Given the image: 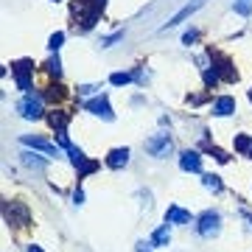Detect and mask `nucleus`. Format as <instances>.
Returning a JSON list of instances; mask_svg holds the SVG:
<instances>
[{"label":"nucleus","instance_id":"72a5a7b5","mask_svg":"<svg viewBox=\"0 0 252 252\" xmlns=\"http://www.w3.org/2000/svg\"><path fill=\"white\" fill-rule=\"evenodd\" d=\"M250 101H252V90H250Z\"/></svg>","mask_w":252,"mask_h":252},{"label":"nucleus","instance_id":"f704fd0d","mask_svg":"<svg viewBox=\"0 0 252 252\" xmlns=\"http://www.w3.org/2000/svg\"><path fill=\"white\" fill-rule=\"evenodd\" d=\"M54 3H59V0H54Z\"/></svg>","mask_w":252,"mask_h":252},{"label":"nucleus","instance_id":"a878e982","mask_svg":"<svg viewBox=\"0 0 252 252\" xmlns=\"http://www.w3.org/2000/svg\"><path fill=\"white\" fill-rule=\"evenodd\" d=\"M216 81H219V73L216 70H205V84H207V87H213Z\"/></svg>","mask_w":252,"mask_h":252},{"label":"nucleus","instance_id":"bb28decb","mask_svg":"<svg viewBox=\"0 0 252 252\" xmlns=\"http://www.w3.org/2000/svg\"><path fill=\"white\" fill-rule=\"evenodd\" d=\"M196 39H199V31H188V34L182 36V42H185V45H193Z\"/></svg>","mask_w":252,"mask_h":252},{"label":"nucleus","instance_id":"2eb2a0df","mask_svg":"<svg viewBox=\"0 0 252 252\" xmlns=\"http://www.w3.org/2000/svg\"><path fill=\"white\" fill-rule=\"evenodd\" d=\"M168 241H171V230H168V221H165V224L162 227H157V230H154L152 233V247H168Z\"/></svg>","mask_w":252,"mask_h":252},{"label":"nucleus","instance_id":"7c9ffc66","mask_svg":"<svg viewBox=\"0 0 252 252\" xmlns=\"http://www.w3.org/2000/svg\"><path fill=\"white\" fill-rule=\"evenodd\" d=\"M149 247H152V244H137V252H152Z\"/></svg>","mask_w":252,"mask_h":252},{"label":"nucleus","instance_id":"473e14b6","mask_svg":"<svg viewBox=\"0 0 252 252\" xmlns=\"http://www.w3.org/2000/svg\"><path fill=\"white\" fill-rule=\"evenodd\" d=\"M247 219H250V221H252V216H250V213H247Z\"/></svg>","mask_w":252,"mask_h":252},{"label":"nucleus","instance_id":"a211bd4d","mask_svg":"<svg viewBox=\"0 0 252 252\" xmlns=\"http://www.w3.org/2000/svg\"><path fill=\"white\" fill-rule=\"evenodd\" d=\"M23 162H26L28 168H45V160H42L39 154H34V152H26V154H23Z\"/></svg>","mask_w":252,"mask_h":252},{"label":"nucleus","instance_id":"c756f323","mask_svg":"<svg viewBox=\"0 0 252 252\" xmlns=\"http://www.w3.org/2000/svg\"><path fill=\"white\" fill-rule=\"evenodd\" d=\"M73 202H76V205H81V202H84V193H81V188L76 190V196H73Z\"/></svg>","mask_w":252,"mask_h":252},{"label":"nucleus","instance_id":"393cba45","mask_svg":"<svg viewBox=\"0 0 252 252\" xmlns=\"http://www.w3.org/2000/svg\"><path fill=\"white\" fill-rule=\"evenodd\" d=\"M207 152L213 154V157H216L219 162H227V160H230V157H227V154L221 152V149H216V146H207Z\"/></svg>","mask_w":252,"mask_h":252},{"label":"nucleus","instance_id":"2f4dec72","mask_svg":"<svg viewBox=\"0 0 252 252\" xmlns=\"http://www.w3.org/2000/svg\"><path fill=\"white\" fill-rule=\"evenodd\" d=\"M28 252H45V250H42V247H36V244H31V247H28Z\"/></svg>","mask_w":252,"mask_h":252},{"label":"nucleus","instance_id":"4468645a","mask_svg":"<svg viewBox=\"0 0 252 252\" xmlns=\"http://www.w3.org/2000/svg\"><path fill=\"white\" fill-rule=\"evenodd\" d=\"M126 162H129V149H112V152L107 154L109 168H124Z\"/></svg>","mask_w":252,"mask_h":252},{"label":"nucleus","instance_id":"ddd939ff","mask_svg":"<svg viewBox=\"0 0 252 252\" xmlns=\"http://www.w3.org/2000/svg\"><path fill=\"white\" fill-rule=\"evenodd\" d=\"M235 112V98L233 95H221V98H216V104H213V115L219 118H227Z\"/></svg>","mask_w":252,"mask_h":252},{"label":"nucleus","instance_id":"f8f14e48","mask_svg":"<svg viewBox=\"0 0 252 252\" xmlns=\"http://www.w3.org/2000/svg\"><path fill=\"white\" fill-rule=\"evenodd\" d=\"M23 146H28V149H36V152H42V154H56V146L48 143V140H42V137L23 135Z\"/></svg>","mask_w":252,"mask_h":252},{"label":"nucleus","instance_id":"cd10ccee","mask_svg":"<svg viewBox=\"0 0 252 252\" xmlns=\"http://www.w3.org/2000/svg\"><path fill=\"white\" fill-rule=\"evenodd\" d=\"M121 36H124V34H112V36H107V39H104V42H101V45H104V48H109V45H112V42H118V39H121Z\"/></svg>","mask_w":252,"mask_h":252},{"label":"nucleus","instance_id":"f03ea898","mask_svg":"<svg viewBox=\"0 0 252 252\" xmlns=\"http://www.w3.org/2000/svg\"><path fill=\"white\" fill-rule=\"evenodd\" d=\"M67 154H70V162L76 165V171H79V180H84L87 174H93V171H98V162L95 160H87V154L81 152V149H67Z\"/></svg>","mask_w":252,"mask_h":252},{"label":"nucleus","instance_id":"6e6552de","mask_svg":"<svg viewBox=\"0 0 252 252\" xmlns=\"http://www.w3.org/2000/svg\"><path fill=\"white\" fill-rule=\"evenodd\" d=\"M146 152L152 157H165L171 152V137L168 135H154L152 140H146Z\"/></svg>","mask_w":252,"mask_h":252},{"label":"nucleus","instance_id":"b1692460","mask_svg":"<svg viewBox=\"0 0 252 252\" xmlns=\"http://www.w3.org/2000/svg\"><path fill=\"white\" fill-rule=\"evenodd\" d=\"M233 9L238 11V14H244V17H247V14H252V3H250V0H235Z\"/></svg>","mask_w":252,"mask_h":252},{"label":"nucleus","instance_id":"39448f33","mask_svg":"<svg viewBox=\"0 0 252 252\" xmlns=\"http://www.w3.org/2000/svg\"><path fill=\"white\" fill-rule=\"evenodd\" d=\"M11 70H14V79H17V87L20 90H31V73H34V62L31 59H20V62L11 64Z\"/></svg>","mask_w":252,"mask_h":252},{"label":"nucleus","instance_id":"9b49d317","mask_svg":"<svg viewBox=\"0 0 252 252\" xmlns=\"http://www.w3.org/2000/svg\"><path fill=\"white\" fill-rule=\"evenodd\" d=\"M190 213L188 210H182L180 205H171L168 207V210H165V221H168V224H190Z\"/></svg>","mask_w":252,"mask_h":252},{"label":"nucleus","instance_id":"f257e3e1","mask_svg":"<svg viewBox=\"0 0 252 252\" xmlns=\"http://www.w3.org/2000/svg\"><path fill=\"white\" fill-rule=\"evenodd\" d=\"M196 230H199V235L213 238V235L221 230V216H219L216 210H205V213L196 219Z\"/></svg>","mask_w":252,"mask_h":252},{"label":"nucleus","instance_id":"0eeeda50","mask_svg":"<svg viewBox=\"0 0 252 252\" xmlns=\"http://www.w3.org/2000/svg\"><path fill=\"white\" fill-rule=\"evenodd\" d=\"M205 3H207V0H190V3H185V6H182V9L174 14V17L168 20L165 26H162V31H168V28H174V26H180V23H185V20H188L190 14H196V11L205 6Z\"/></svg>","mask_w":252,"mask_h":252},{"label":"nucleus","instance_id":"1a4fd4ad","mask_svg":"<svg viewBox=\"0 0 252 252\" xmlns=\"http://www.w3.org/2000/svg\"><path fill=\"white\" fill-rule=\"evenodd\" d=\"M180 168L182 171H190V174H199L202 171V154L193 152V149H185L180 154Z\"/></svg>","mask_w":252,"mask_h":252},{"label":"nucleus","instance_id":"6ab92c4d","mask_svg":"<svg viewBox=\"0 0 252 252\" xmlns=\"http://www.w3.org/2000/svg\"><path fill=\"white\" fill-rule=\"evenodd\" d=\"M235 152H241V154H250L252 152L250 135H235Z\"/></svg>","mask_w":252,"mask_h":252},{"label":"nucleus","instance_id":"4be33fe9","mask_svg":"<svg viewBox=\"0 0 252 252\" xmlns=\"http://www.w3.org/2000/svg\"><path fill=\"white\" fill-rule=\"evenodd\" d=\"M45 67H48V73H51V76H56V79L62 76V62H59V56H54V59L45 64Z\"/></svg>","mask_w":252,"mask_h":252},{"label":"nucleus","instance_id":"20e7f679","mask_svg":"<svg viewBox=\"0 0 252 252\" xmlns=\"http://www.w3.org/2000/svg\"><path fill=\"white\" fill-rule=\"evenodd\" d=\"M3 213H6V221H9V224L28 227V221H31V216H28V207L23 205V202H6Z\"/></svg>","mask_w":252,"mask_h":252},{"label":"nucleus","instance_id":"423d86ee","mask_svg":"<svg viewBox=\"0 0 252 252\" xmlns=\"http://www.w3.org/2000/svg\"><path fill=\"white\" fill-rule=\"evenodd\" d=\"M84 109H87V112H93V115L104 118V121H115V112H112V107H109L107 95H95V98H90L87 104H84Z\"/></svg>","mask_w":252,"mask_h":252},{"label":"nucleus","instance_id":"7ed1b4c3","mask_svg":"<svg viewBox=\"0 0 252 252\" xmlns=\"http://www.w3.org/2000/svg\"><path fill=\"white\" fill-rule=\"evenodd\" d=\"M17 109H20V115L26 118V121H39V118H42V98H36V95L26 93L23 101L17 104Z\"/></svg>","mask_w":252,"mask_h":252},{"label":"nucleus","instance_id":"dca6fc26","mask_svg":"<svg viewBox=\"0 0 252 252\" xmlns=\"http://www.w3.org/2000/svg\"><path fill=\"white\" fill-rule=\"evenodd\" d=\"M202 182H205V188H207V190H213V193H219V190L224 188L219 174H202Z\"/></svg>","mask_w":252,"mask_h":252},{"label":"nucleus","instance_id":"f3484780","mask_svg":"<svg viewBox=\"0 0 252 252\" xmlns=\"http://www.w3.org/2000/svg\"><path fill=\"white\" fill-rule=\"evenodd\" d=\"M48 121H51V126H54V129H64V126H67V112L56 109V112H51V115H48Z\"/></svg>","mask_w":252,"mask_h":252},{"label":"nucleus","instance_id":"5701e85b","mask_svg":"<svg viewBox=\"0 0 252 252\" xmlns=\"http://www.w3.org/2000/svg\"><path fill=\"white\" fill-rule=\"evenodd\" d=\"M62 42H64V34L62 31H56V34H51V39H48V48H51V51H59Z\"/></svg>","mask_w":252,"mask_h":252},{"label":"nucleus","instance_id":"aec40b11","mask_svg":"<svg viewBox=\"0 0 252 252\" xmlns=\"http://www.w3.org/2000/svg\"><path fill=\"white\" fill-rule=\"evenodd\" d=\"M132 79H135V73H112V76H109V84H115V87H124V84H129Z\"/></svg>","mask_w":252,"mask_h":252},{"label":"nucleus","instance_id":"9d476101","mask_svg":"<svg viewBox=\"0 0 252 252\" xmlns=\"http://www.w3.org/2000/svg\"><path fill=\"white\" fill-rule=\"evenodd\" d=\"M210 56H213V70H216L219 76H224L227 81H235V79H238V73L233 70V62H230L227 56H221V54H213V51H210Z\"/></svg>","mask_w":252,"mask_h":252},{"label":"nucleus","instance_id":"c9c22d12","mask_svg":"<svg viewBox=\"0 0 252 252\" xmlns=\"http://www.w3.org/2000/svg\"><path fill=\"white\" fill-rule=\"evenodd\" d=\"M250 157H252V152H250Z\"/></svg>","mask_w":252,"mask_h":252},{"label":"nucleus","instance_id":"412c9836","mask_svg":"<svg viewBox=\"0 0 252 252\" xmlns=\"http://www.w3.org/2000/svg\"><path fill=\"white\" fill-rule=\"evenodd\" d=\"M45 98L62 101V98H64V87H62V84H51V87H48V93H45Z\"/></svg>","mask_w":252,"mask_h":252},{"label":"nucleus","instance_id":"c85d7f7f","mask_svg":"<svg viewBox=\"0 0 252 252\" xmlns=\"http://www.w3.org/2000/svg\"><path fill=\"white\" fill-rule=\"evenodd\" d=\"M104 3H107V0H90V9L101 11V9H104Z\"/></svg>","mask_w":252,"mask_h":252}]
</instances>
